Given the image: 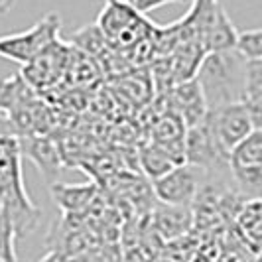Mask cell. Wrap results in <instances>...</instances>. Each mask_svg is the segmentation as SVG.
<instances>
[{
    "label": "cell",
    "instance_id": "cell-1",
    "mask_svg": "<svg viewBox=\"0 0 262 262\" xmlns=\"http://www.w3.org/2000/svg\"><path fill=\"white\" fill-rule=\"evenodd\" d=\"M247 61L249 59L236 48L205 53L195 77L205 93L209 108L245 101Z\"/></svg>",
    "mask_w": 262,
    "mask_h": 262
},
{
    "label": "cell",
    "instance_id": "cell-2",
    "mask_svg": "<svg viewBox=\"0 0 262 262\" xmlns=\"http://www.w3.org/2000/svg\"><path fill=\"white\" fill-rule=\"evenodd\" d=\"M22 158L18 136H0V189L8 197L18 241L30 235L39 221V209L30 199L24 184Z\"/></svg>",
    "mask_w": 262,
    "mask_h": 262
},
{
    "label": "cell",
    "instance_id": "cell-3",
    "mask_svg": "<svg viewBox=\"0 0 262 262\" xmlns=\"http://www.w3.org/2000/svg\"><path fill=\"white\" fill-rule=\"evenodd\" d=\"M97 24L105 34L111 48L120 53L132 50L142 39L152 38L158 30L156 24L146 20V14L134 10L124 0H106Z\"/></svg>",
    "mask_w": 262,
    "mask_h": 262
},
{
    "label": "cell",
    "instance_id": "cell-4",
    "mask_svg": "<svg viewBox=\"0 0 262 262\" xmlns=\"http://www.w3.org/2000/svg\"><path fill=\"white\" fill-rule=\"evenodd\" d=\"M59 32H61V18L57 14H48L24 32L0 36V57L26 66L59 38Z\"/></svg>",
    "mask_w": 262,
    "mask_h": 262
},
{
    "label": "cell",
    "instance_id": "cell-5",
    "mask_svg": "<svg viewBox=\"0 0 262 262\" xmlns=\"http://www.w3.org/2000/svg\"><path fill=\"white\" fill-rule=\"evenodd\" d=\"M71 53H73V46L63 43L57 38L43 52L38 53L30 63L22 66L20 73L30 83V87L36 89V91L53 89L67 75Z\"/></svg>",
    "mask_w": 262,
    "mask_h": 262
},
{
    "label": "cell",
    "instance_id": "cell-6",
    "mask_svg": "<svg viewBox=\"0 0 262 262\" xmlns=\"http://www.w3.org/2000/svg\"><path fill=\"white\" fill-rule=\"evenodd\" d=\"M205 170L189 162H182L168 173L154 180V195L160 203L189 207L195 201L201 185L205 184Z\"/></svg>",
    "mask_w": 262,
    "mask_h": 262
},
{
    "label": "cell",
    "instance_id": "cell-7",
    "mask_svg": "<svg viewBox=\"0 0 262 262\" xmlns=\"http://www.w3.org/2000/svg\"><path fill=\"white\" fill-rule=\"evenodd\" d=\"M205 118L209 122L217 142L229 156H231V150L254 128L245 101H235V103L209 108Z\"/></svg>",
    "mask_w": 262,
    "mask_h": 262
},
{
    "label": "cell",
    "instance_id": "cell-8",
    "mask_svg": "<svg viewBox=\"0 0 262 262\" xmlns=\"http://www.w3.org/2000/svg\"><path fill=\"white\" fill-rule=\"evenodd\" d=\"M168 101H170V111H173L176 115L182 117V120L187 124V128L197 124V122H201L209 113L205 93L201 89L197 77L176 83L170 89Z\"/></svg>",
    "mask_w": 262,
    "mask_h": 262
},
{
    "label": "cell",
    "instance_id": "cell-9",
    "mask_svg": "<svg viewBox=\"0 0 262 262\" xmlns=\"http://www.w3.org/2000/svg\"><path fill=\"white\" fill-rule=\"evenodd\" d=\"M18 140H20L22 154L28 160H32L34 166L41 171V176L50 184H53L63 170L61 152L55 146V142L46 134H24V136H18Z\"/></svg>",
    "mask_w": 262,
    "mask_h": 262
},
{
    "label": "cell",
    "instance_id": "cell-10",
    "mask_svg": "<svg viewBox=\"0 0 262 262\" xmlns=\"http://www.w3.org/2000/svg\"><path fill=\"white\" fill-rule=\"evenodd\" d=\"M52 195L53 201L57 203V207L67 213V215H77L81 211H85L97 195V187L93 184L85 185H67L53 182L52 184Z\"/></svg>",
    "mask_w": 262,
    "mask_h": 262
},
{
    "label": "cell",
    "instance_id": "cell-11",
    "mask_svg": "<svg viewBox=\"0 0 262 262\" xmlns=\"http://www.w3.org/2000/svg\"><path fill=\"white\" fill-rule=\"evenodd\" d=\"M138 158H140V168L152 178V180H158L160 176L168 173L171 168H176L178 164L185 162L184 158H180L178 154H173L171 150L164 148L162 144H156V142H150L146 144L140 152H138Z\"/></svg>",
    "mask_w": 262,
    "mask_h": 262
},
{
    "label": "cell",
    "instance_id": "cell-12",
    "mask_svg": "<svg viewBox=\"0 0 262 262\" xmlns=\"http://www.w3.org/2000/svg\"><path fill=\"white\" fill-rule=\"evenodd\" d=\"M236 41H238V32L233 26L231 18L227 16L225 8H221L209 30L205 32V36L201 38V46L205 48V52H221L236 48Z\"/></svg>",
    "mask_w": 262,
    "mask_h": 262
},
{
    "label": "cell",
    "instance_id": "cell-13",
    "mask_svg": "<svg viewBox=\"0 0 262 262\" xmlns=\"http://www.w3.org/2000/svg\"><path fill=\"white\" fill-rule=\"evenodd\" d=\"M162 211H158L156 225L158 233L164 235L166 238H178L187 231L189 227V219H191V209L185 205H166Z\"/></svg>",
    "mask_w": 262,
    "mask_h": 262
},
{
    "label": "cell",
    "instance_id": "cell-14",
    "mask_svg": "<svg viewBox=\"0 0 262 262\" xmlns=\"http://www.w3.org/2000/svg\"><path fill=\"white\" fill-rule=\"evenodd\" d=\"M235 191L245 201L262 199V166H231Z\"/></svg>",
    "mask_w": 262,
    "mask_h": 262
},
{
    "label": "cell",
    "instance_id": "cell-15",
    "mask_svg": "<svg viewBox=\"0 0 262 262\" xmlns=\"http://www.w3.org/2000/svg\"><path fill=\"white\" fill-rule=\"evenodd\" d=\"M16 227H14V217L8 197L0 189V260L2 262H14L16 256Z\"/></svg>",
    "mask_w": 262,
    "mask_h": 262
},
{
    "label": "cell",
    "instance_id": "cell-16",
    "mask_svg": "<svg viewBox=\"0 0 262 262\" xmlns=\"http://www.w3.org/2000/svg\"><path fill=\"white\" fill-rule=\"evenodd\" d=\"M231 166H262V128L252 130L231 150Z\"/></svg>",
    "mask_w": 262,
    "mask_h": 262
},
{
    "label": "cell",
    "instance_id": "cell-17",
    "mask_svg": "<svg viewBox=\"0 0 262 262\" xmlns=\"http://www.w3.org/2000/svg\"><path fill=\"white\" fill-rule=\"evenodd\" d=\"M236 50L247 59H258L262 57V28L256 30H245L238 34Z\"/></svg>",
    "mask_w": 262,
    "mask_h": 262
},
{
    "label": "cell",
    "instance_id": "cell-18",
    "mask_svg": "<svg viewBox=\"0 0 262 262\" xmlns=\"http://www.w3.org/2000/svg\"><path fill=\"white\" fill-rule=\"evenodd\" d=\"M252 95H262V57L247 61V93L245 99Z\"/></svg>",
    "mask_w": 262,
    "mask_h": 262
},
{
    "label": "cell",
    "instance_id": "cell-19",
    "mask_svg": "<svg viewBox=\"0 0 262 262\" xmlns=\"http://www.w3.org/2000/svg\"><path fill=\"white\" fill-rule=\"evenodd\" d=\"M128 2L134 10H138L140 14H148L156 8H162L166 4H191L193 0H124Z\"/></svg>",
    "mask_w": 262,
    "mask_h": 262
},
{
    "label": "cell",
    "instance_id": "cell-20",
    "mask_svg": "<svg viewBox=\"0 0 262 262\" xmlns=\"http://www.w3.org/2000/svg\"><path fill=\"white\" fill-rule=\"evenodd\" d=\"M245 103H247V108H249L254 128H262V95L247 97Z\"/></svg>",
    "mask_w": 262,
    "mask_h": 262
},
{
    "label": "cell",
    "instance_id": "cell-21",
    "mask_svg": "<svg viewBox=\"0 0 262 262\" xmlns=\"http://www.w3.org/2000/svg\"><path fill=\"white\" fill-rule=\"evenodd\" d=\"M0 136H18V128L8 111L0 108Z\"/></svg>",
    "mask_w": 262,
    "mask_h": 262
},
{
    "label": "cell",
    "instance_id": "cell-22",
    "mask_svg": "<svg viewBox=\"0 0 262 262\" xmlns=\"http://www.w3.org/2000/svg\"><path fill=\"white\" fill-rule=\"evenodd\" d=\"M14 4H16V0H0V14H8Z\"/></svg>",
    "mask_w": 262,
    "mask_h": 262
}]
</instances>
